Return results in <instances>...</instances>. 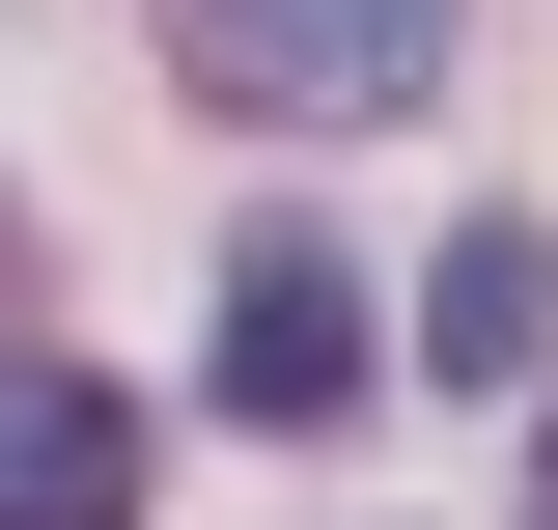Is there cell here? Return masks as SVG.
Returning a JSON list of instances; mask_svg holds the SVG:
<instances>
[{
    "instance_id": "6da1fadb",
    "label": "cell",
    "mask_w": 558,
    "mask_h": 530,
    "mask_svg": "<svg viewBox=\"0 0 558 530\" xmlns=\"http://www.w3.org/2000/svg\"><path fill=\"white\" fill-rule=\"evenodd\" d=\"M168 57H196L223 112L336 140V112H418V84H447V0H168Z\"/></svg>"
},
{
    "instance_id": "7a4b0ae2",
    "label": "cell",
    "mask_w": 558,
    "mask_h": 530,
    "mask_svg": "<svg viewBox=\"0 0 558 530\" xmlns=\"http://www.w3.org/2000/svg\"><path fill=\"white\" fill-rule=\"evenodd\" d=\"M223 419H363V252H307V224H252L223 252Z\"/></svg>"
},
{
    "instance_id": "3957f363",
    "label": "cell",
    "mask_w": 558,
    "mask_h": 530,
    "mask_svg": "<svg viewBox=\"0 0 558 530\" xmlns=\"http://www.w3.org/2000/svg\"><path fill=\"white\" fill-rule=\"evenodd\" d=\"M418 363H447V392H558V224H447V252H418Z\"/></svg>"
},
{
    "instance_id": "277c9868",
    "label": "cell",
    "mask_w": 558,
    "mask_h": 530,
    "mask_svg": "<svg viewBox=\"0 0 558 530\" xmlns=\"http://www.w3.org/2000/svg\"><path fill=\"white\" fill-rule=\"evenodd\" d=\"M0 530H140V392L28 363V392H0Z\"/></svg>"
},
{
    "instance_id": "5b68a950",
    "label": "cell",
    "mask_w": 558,
    "mask_h": 530,
    "mask_svg": "<svg viewBox=\"0 0 558 530\" xmlns=\"http://www.w3.org/2000/svg\"><path fill=\"white\" fill-rule=\"evenodd\" d=\"M531 530H558V419H531Z\"/></svg>"
}]
</instances>
